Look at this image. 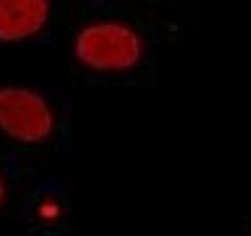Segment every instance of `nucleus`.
I'll return each mask as SVG.
<instances>
[{"label": "nucleus", "mask_w": 251, "mask_h": 236, "mask_svg": "<svg viewBox=\"0 0 251 236\" xmlns=\"http://www.w3.org/2000/svg\"><path fill=\"white\" fill-rule=\"evenodd\" d=\"M145 43L135 27L120 19L83 24L73 39V55L82 68L99 74H120L143 59Z\"/></svg>", "instance_id": "nucleus-1"}, {"label": "nucleus", "mask_w": 251, "mask_h": 236, "mask_svg": "<svg viewBox=\"0 0 251 236\" xmlns=\"http://www.w3.org/2000/svg\"><path fill=\"white\" fill-rule=\"evenodd\" d=\"M57 128V115L41 91L25 85H0V132L21 145H39Z\"/></svg>", "instance_id": "nucleus-2"}, {"label": "nucleus", "mask_w": 251, "mask_h": 236, "mask_svg": "<svg viewBox=\"0 0 251 236\" xmlns=\"http://www.w3.org/2000/svg\"><path fill=\"white\" fill-rule=\"evenodd\" d=\"M50 19L47 0H0V43L18 44L43 33Z\"/></svg>", "instance_id": "nucleus-3"}, {"label": "nucleus", "mask_w": 251, "mask_h": 236, "mask_svg": "<svg viewBox=\"0 0 251 236\" xmlns=\"http://www.w3.org/2000/svg\"><path fill=\"white\" fill-rule=\"evenodd\" d=\"M63 206L61 203L53 197H44L36 205V217L44 224H55L61 219Z\"/></svg>", "instance_id": "nucleus-4"}, {"label": "nucleus", "mask_w": 251, "mask_h": 236, "mask_svg": "<svg viewBox=\"0 0 251 236\" xmlns=\"http://www.w3.org/2000/svg\"><path fill=\"white\" fill-rule=\"evenodd\" d=\"M5 199H6V184H5L2 172H0V206L5 203Z\"/></svg>", "instance_id": "nucleus-5"}]
</instances>
